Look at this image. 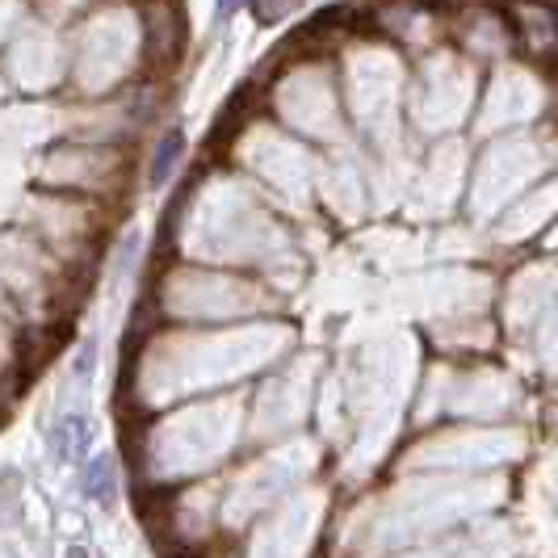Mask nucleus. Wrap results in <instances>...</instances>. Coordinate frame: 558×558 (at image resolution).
Instances as JSON below:
<instances>
[{"label":"nucleus","instance_id":"nucleus-1","mask_svg":"<svg viewBox=\"0 0 558 558\" xmlns=\"http://www.w3.org/2000/svg\"><path fill=\"white\" fill-rule=\"evenodd\" d=\"M235 446V437H231V424L223 420H210L206 412L197 416H177L168 420L165 428H160V446L147 449V458L156 453V478L151 483H160V487H190L197 483V475H206L210 466H219L227 453Z\"/></svg>","mask_w":558,"mask_h":558},{"label":"nucleus","instance_id":"nucleus-2","mask_svg":"<svg viewBox=\"0 0 558 558\" xmlns=\"http://www.w3.org/2000/svg\"><path fill=\"white\" fill-rule=\"evenodd\" d=\"M508 26H512V34L530 47L533 56L555 51L558 17L546 9V4H537V0H512V9H508Z\"/></svg>","mask_w":558,"mask_h":558},{"label":"nucleus","instance_id":"nucleus-3","mask_svg":"<svg viewBox=\"0 0 558 558\" xmlns=\"http://www.w3.org/2000/svg\"><path fill=\"white\" fill-rule=\"evenodd\" d=\"M84 496L97 504V508H113L122 496V471H118V458L113 453H93L88 466H84Z\"/></svg>","mask_w":558,"mask_h":558},{"label":"nucleus","instance_id":"nucleus-4","mask_svg":"<svg viewBox=\"0 0 558 558\" xmlns=\"http://www.w3.org/2000/svg\"><path fill=\"white\" fill-rule=\"evenodd\" d=\"M81 453H88V424L81 416H63L56 428V458L76 462Z\"/></svg>","mask_w":558,"mask_h":558},{"label":"nucleus","instance_id":"nucleus-5","mask_svg":"<svg viewBox=\"0 0 558 558\" xmlns=\"http://www.w3.org/2000/svg\"><path fill=\"white\" fill-rule=\"evenodd\" d=\"M181 147H185V140H181L177 131H172V135L156 147V160H151V181H156V185H160V181H168V172L177 168V160H181Z\"/></svg>","mask_w":558,"mask_h":558},{"label":"nucleus","instance_id":"nucleus-6","mask_svg":"<svg viewBox=\"0 0 558 558\" xmlns=\"http://www.w3.org/2000/svg\"><path fill=\"white\" fill-rule=\"evenodd\" d=\"M256 4V13L265 17V22H278L281 13H290V9H299L303 0H252Z\"/></svg>","mask_w":558,"mask_h":558},{"label":"nucleus","instance_id":"nucleus-7","mask_svg":"<svg viewBox=\"0 0 558 558\" xmlns=\"http://www.w3.org/2000/svg\"><path fill=\"white\" fill-rule=\"evenodd\" d=\"M235 9H240V0H215V17H219V22H227Z\"/></svg>","mask_w":558,"mask_h":558}]
</instances>
